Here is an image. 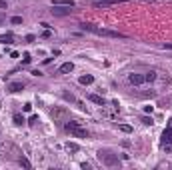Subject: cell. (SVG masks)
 I'll return each mask as SVG.
<instances>
[{
    "instance_id": "1",
    "label": "cell",
    "mask_w": 172,
    "mask_h": 170,
    "mask_svg": "<svg viewBox=\"0 0 172 170\" xmlns=\"http://www.w3.org/2000/svg\"><path fill=\"white\" fill-rule=\"evenodd\" d=\"M82 30H86V32H92V34H96V36H106V38H126L122 32L108 30V28H98V26H92V24H82Z\"/></svg>"
},
{
    "instance_id": "2",
    "label": "cell",
    "mask_w": 172,
    "mask_h": 170,
    "mask_svg": "<svg viewBox=\"0 0 172 170\" xmlns=\"http://www.w3.org/2000/svg\"><path fill=\"white\" fill-rule=\"evenodd\" d=\"M64 128H66V130L70 132L72 136H76V138H88V130L82 126L80 122H76V120L66 122V124H64Z\"/></svg>"
},
{
    "instance_id": "3",
    "label": "cell",
    "mask_w": 172,
    "mask_h": 170,
    "mask_svg": "<svg viewBox=\"0 0 172 170\" xmlns=\"http://www.w3.org/2000/svg\"><path fill=\"white\" fill-rule=\"evenodd\" d=\"M98 158H100V160L104 162L106 166H118V164H120L118 156H114V154H108V152H98Z\"/></svg>"
},
{
    "instance_id": "4",
    "label": "cell",
    "mask_w": 172,
    "mask_h": 170,
    "mask_svg": "<svg viewBox=\"0 0 172 170\" xmlns=\"http://www.w3.org/2000/svg\"><path fill=\"white\" fill-rule=\"evenodd\" d=\"M162 146L166 152H172V124L162 132Z\"/></svg>"
},
{
    "instance_id": "5",
    "label": "cell",
    "mask_w": 172,
    "mask_h": 170,
    "mask_svg": "<svg viewBox=\"0 0 172 170\" xmlns=\"http://www.w3.org/2000/svg\"><path fill=\"white\" fill-rule=\"evenodd\" d=\"M120 2H126V0H94L92 6L94 8H110V6H116Z\"/></svg>"
},
{
    "instance_id": "6",
    "label": "cell",
    "mask_w": 172,
    "mask_h": 170,
    "mask_svg": "<svg viewBox=\"0 0 172 170\" xmlns=\"http://www.w3.org/2000/svg\"><path fill=\"white\" fill-rule=\"evenodd\" d=\"M70 12H72L70 6H52V14H56V16H66Z\"/></svg>"
},
{
    "instance_id": "7",
    "label": "cell",
    "mask_w": 172,
    "mask_h": 170,
    "mask_svg": "<svg viewBox=\"0 0 172 170\" xmlns=\"http://www.w3.org/2000/svg\"><path fill=\"white\" fill-rule=\"evenodd\" d=\"M128 82L134 84V86H138V84H144V82H146V78H144L142 74H130V76H128Z\"/></svg>"
},
{
    "instance_id": "8",
    "label": "cell",
    "mask_w": 172,
    "mask_h": 170,
    "mask_svg": "<svg viewBox=\"0 0 172 170\" xmlns=\"http://www.w3.org/2000/svg\"><path fill=\"white\" fill-rule=\"evenodd\" d=\"M52 6H70V8H74L76 2H74V0H54Z\"/></svg>"
},
{
    "instance_id": "9",
    "label": "cell",
    "mask_w": 172,
    "mask_h": 170,
    "mask_svg": "<svg viewBox=\"0 0 172 170\" xmlns=\"http://www.w3.org/2000/svg\"><path fill=\"white\" fill-rule=\"evenodd\" d=\"M88 100L94 102V104H98V106H104V104H106V100L102 96H98V94H90V96H88Z\"/></svg>"
},
{
    "instance_id": "10",
    "label": "cell",
    "mask_w": 172,
    "mask_h": 170,
    "mask_svg": "<svg viewBox=\"0 0 172 170\" xmlns=\"http://www.w3.org/2000/svg\"><path fill=\"white\" fill-rule=\"evenodd\" d=\"M8 90L10 92H20V90H24V82H10Z\"/></svg>"
},
{
    "instance_id": "11",
    "label": "cell",
    "mask_w": 172,
    "mask_h": 170,
    "mask_svg": "<svg viewBox=\"0 0 172 170\" xmlns=\"http://www.w3.org/2000/svg\"><path fill=\"white\" fill-rule=\"evenodd\" d=\"M72 70H74V64L72 62H64L62 66H60V72L62 74H68V72H72Z\"/></svg>"
},
{
    "instance_id": "12",
    "label": "cell",
    "mask_w": 172,
    "mask_h": 170,
    "mask_svg": "<svg viewBox=\"0 0 172 170\" xmlns=\"http://www.w3.org/2000/svg\"><path fill=\"white\" fill-rule=\"evenodd\" d=\"M80 84H84V86H88V84L94 82V76H90V74H86V76H80V80H78Z\"/></svg>"
},
{
    "instance_id": "13",
    "label": "cell",
    "mask_w": 172,
    "mask_h": 170,
    "mask_svg": "<svg viewBox=\"0 0 172 170\" xmlns=\"http://www.w3.org/2000/svg\"><path fill=\"white\" fill-rule=\"evenodd\" d=\"M66 150L68 152H78V150H80V146L74 144V142H68V144H66Z\"/></svg>"
},
{
    "instance_id": "14",
    "label": "cell",
    "mask_w": 172,
    "mask_h": 170,
    "mask_svg": "<svg viewBox=\"0 0 172 170\" xmlns=\"http://www.w3.org/2000/svg\"><path fill=\"white\" fill-rule=\"evenodd\" d=\"M144 78H146V82H152V80H156V72H154V70H150V72L144 74Z\"/></svg>"
},
{
    "instance_id": "15",
    "label": "cell",
    "mask_w": 172,
    "mask_h": 170,
    "mask_svg": "<svg viewBox=\"0 0 172 170\" xmlns=\"http://www.w3.org/2000/svg\"><path fill=\"white\" fill-rule=\"evenodd\" d=\"M12 34H6V36H0V42H6V44H12Z\"/></svg>"
},
{
    "instance_id": "16",
    "label": "cell",
    "mask_w": 172,
    "mask_h": 170,
    "mask_svg": "<svg viewBox=\"0 0 172 170\" xmlns=\"http://www.w3.org/2000/svg\"><path fill=\"white\" fill-rule=\"evenodd\" d=\"M120 130H122V132H126V134H130V132H132V126H130V124H120Z\"/></svg>"
},
{
    "instance_id": "17",
    "label": "cell",
    "mask_w": 172,
    "mask_h": 170,
    "mask_svg": "<svg viewBox=\"0 0 172 170\" xmlns=\"http://www.w3.org/2000/svg\"><path fill=\"white\" fill-rule=\"evenodd\" d=\"M20 164H22L24 168H32V164H30V160H28V158H20Z\"/></svg>"
},
{
    "instance_id": "18",
    "label": "cell",
    "mask_w": 172,
    "mask_h": 170,
    "mask_svg": "<svg viewBox=\"0 0 172 170\" xmlns=\"http://www.w3.org/2000/svg\"><path fill=\"white\" fill-rule=\"evenodd\" d=\"M10 22H12V24H22V16H12Z\"/></svg>"
},
{
    "instance_id": "19",
    "label": "cell",
    "mask_w": 172,
    "mask_h": 170,
    "mask_svg": "<svg viewBox=\"0 0 172 170\" xmlns=\"http://www.w3.org/2000/svg\"><path fill=\"white\" fill-rule=\"evenodd\" d=\"M140 122H142V124H146V126H150V124H152V118H148V116H142V118H140Z\"/></svg>"
},
{
    "instance_id": "20",
    "label": "cell",
    "mask_w": 172,
    "mask_h": 170,
    "mask_svg": "<svg viewBox=\"0 0 172 170\" xmlns=\"http://www.w3.org/2000/svg\"><path fill=\"white\" fill-rule=\"evenodd\" d=\"M22 122H24V118L20 114H14V124H22Z\"/></svg>"
},
{
    "instance_id": "21",
    "label": "cell",
    "mask_w": 172,
    "mask_h": 170,
    "mask_svg": "<svg viewBox=\"0 0 172 170\" xmlns=\"http://www.w3.org/2000/svg\"><path fill=\"white\" fill-rule=\"evenodd\" d=\"M30 126H34V124H36V122H38V116H30Z\"/></svg>"
},
{
    "instance_id": "22",
    "label": "cell",
    "mask_w": 172,
    "mask_h": 170,
    "mask_svg": "<svg viewBox=\"0 0 172 170\" xmlns=\"http://www.w3.org/2000/svg\"><path fill=\"white\" fill-rule=\"evenodd\" d=\"M34 38H36L34 34H28V36H26V38H24V40H26V42H34Z\"/></svg>"
},
{
    "instance_id": "23",
    "label": "cell",
    "mask_w": 172,
    "mask_h": 170,
    "mask_svg": "<svg viewBox=\"0 0 172 170\" xmlns=\"http://www.w3.org/2000/svg\"><path fill=\"white\" fill-rule=\"evenodd\" d=\"M30 60H32V58H30V54H24V60H22V62L24 64H30Z\"/></svg>"
},
{
    "instance_id": "24",
    "label": "cell",
    "mask_w": 172,
    "mask_h": 170,
    "mask_svg": "<svg viewBox=\"0 0 172 170\" xmlns=\"http://www.w3.org/2000/svg\"><path fill=\"white\" fill-rule=\"evenodd\" d=\"M42 36H44V38H50V28H46V30H44V34H42Z\"/></svg>"
},
{
    "instance_id": "25",
    "label": "cell",
    "mask_w": 172,
    "mask_h": 170,
    "mask_svg": "<svg viewBox=\"0 0 172 170\" xmlns=\"http://www.w3.org/2000/svg\"><path fill=\"white\" fill-rule=\"evenodd\" d=\"M32 110V104H24V112H30Z\"/></svg>"
},
{
    "instance_id": "26",
    "label": "cell",
    "mask_w": 172,
    "mask_h": 170,
    "mask_svg": "<svg viewBox=\"0 0 172 170\" xmlns=\"http://www.w3.org/2000/svg\"><path fill=\"white\" fill-rule=\"evenodd\" d=\"M0 22H2V16H0Z\"/></svg>"
}]
</instances>
